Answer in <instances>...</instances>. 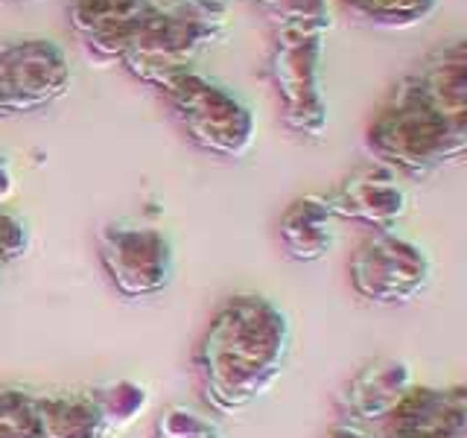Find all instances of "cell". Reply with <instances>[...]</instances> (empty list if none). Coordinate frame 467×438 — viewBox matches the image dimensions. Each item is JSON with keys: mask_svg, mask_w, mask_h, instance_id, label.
I'll return each instance as SVG.
<instances>
[{"mask_svg": "<svg viewBox=\"0 0 467 438\" xmlns=\"http://www.w3.org/2000/svg\"><path fill=\"white\" fill-rule=\"evenodd\" d=\"M41 391L0 386V438H41Z\"/></svg>", "mask_w": 467, "mask_h": 438, "instance_id": "cell-15", "label": "cell"}, {"mask_svg": "<svg viewBox=\"0 0 467 438\" xmlns=\"http://www.w3.org/2000/svg\"><path fill=\"white\" fill-rule=\"evenodd\" d=\"M70 88V65L58 44L47 38L0 41V117L29 114Z\"/></svg>", "mask_w": 467, "mask_h": 438, "instance_id": "cell-7", "label": "cell"}, {"mask_svg": "<svg viewBox=\"0 0 467 438\" xmlns=\"http://www.w3.org/2000/svg\"><path fill=\"white\" fill-rule=\"evenodd\" d=\"M348 277L359 298L379 307H403L432 287L435 263L412 237L398 231H371L350 255Z\"/></svg>", "mask_w": 467, "mask_h": 438, "instance_id": "cell-5", "label": "cell"}, {"mask_svg": "<svg viewBox=\"0 0 467 438\" xmlns=\"http://www.w3.org/2000/svg\"><path fill=\"white\" fill-rule=\"evenodd\" d=\"M15 196V175L9 170V164L4 158H0V208Z\"/></svg>", "mask_w": 467, "mask_h": 438, "instance_id": "cell-21", "label": "cell"}, {"mask_svg": "<svg viewBox=\"0 0 467 438\" xmlns=\"http://www.w3.org/2000/svg\"><path fill=\"white\" fill-rule=\"evenodd\" d=\"M29 245H33V231L26 219L9 208H0V263L26 257Z\"/></svg>", "mask_w": 467, "mask_h": 438, "instance_id": "cell-19", "label": "cell"}, {"mask_svg": "<svg viewBox=\"0 0 467 438\" xmlns=\"http://www.w3.org/2000/svg\"><path fill=\"white\" fill-rule=\"evenodd\" d=\"M321 29L304 24H284L272 73L284 99V120L301 135L321 138L327 126V109L318 88Z\"/></svg>", "mask_w": 467, "mask_h": 438, "instance_id": "cell-8", "label": "cell"}, {"mask_svg": "<svg viewBox=\"0 0 467 438\" xmlns=\"http://www.w3.org/2000/svg\"><path fill=\"white\" fill-rule=\"evenodd\" d=\"M102 418L109 423V433L131 427L150 406V389L135 383V380H117L94 391Z\"/></svg>", "mask_w": 467, "mask_h": 438, "instance_id": "cell-16", "label": "cell"}, {"mask_svg": "<svg viewBox=\"0 0 467 438\" xmlns=\"http://www.w3.org/2000/svg\"><path fill=\"white\" fill-rule=\"evenodd\" d=\"M164 94L170 97L187 135L202 150L219 158H243L254 146L257 117L231 88L187 70L164 88Z\"/></svg>", "mask_w": 467, "mask_h": 438, "instance_id": "cell-4", "label": "cell"}, {"mask_svg": "<svg viewBox=\"0 0 467 438\" xmlns=\"http://www.w3.org/2000/svg\"><path fill=\"white\" fill-rule=\"evenodd\" d=\"M327 202L339 219H354L371 231H394L409 214V190L400 182V172L379 161L350 172L327 193Z\"/></svg>", "mask_w": 467, "mask_h": 438, "instance_id": "cell-10", "label": "cell"}, {"mask_svg": "<svg viewBox=\"0 0 467 438\" xmlns=\"http://www.w3.org/2000/svg\"><path fill=\"white\" fill-rule=\"evenodd\" d=\"M99 257L111 284L126 298H150L164 292L175 275V248L152 225H106L99 228Z\"/></svg>", "mask_w": 467, "mask_h": 438, "instance_id": "cell-6", "label": "cell"}, {"mask_svg": "<svg viewBox=\"0 0 467 438\" xmlns=\"http://www.w3.org/2000/svg\"><path fill=\"white\" fill-rule=\"evenodd\" d=\"M383 438H467V386L415 383L379 423Z\"/></svg>", "mask_w": 467, "mask_h": 438, "instance_id": "cell-9", "label": "cell"}, {"mask_svg": "<svg viewBox=\"0 0 467 438\" xmlns=\"http://www.w3.org/2000/svg\"><path fill=\"white\" fill-rule=\"evenodd\" d=\"M325 438H383V433H379V423H359V421L339 418Z\"/></svg>", "mask_w": 467, "mask_h": 438, "instance_id": "cell-20", "label": "cell"}, {"mask_svg": "<svg viewBox=\"0 0 467 438\" xmlns=\"http://www.w3.org/2000/svg\"><path fill=\"white\" fill-rule=\"evenodd\" d=\"M362 18L383 26H415L435 12L438 0H345Z\"/></svg>", "mask_w": 467, "mask_h": 438, "instance_id": "cell-17", "label": "cell"}, {"mask_svg": "<svg viewBox=\"0 0 467 438\" xmlns=\"http://www.w3.org/2000/svg\"><path fill=\"white\" fill-rule=\"evenodd\" d=\"M418 383L412 365L400 357H377L348 380L339 391V418L359 423H383L409 389Z\"/></svg>", "mask_w": 467, "mask_h": 438, "instance_id": "cell-12", "label": "cell"}, {"mask_svg": "<svg viewBox=\"0 0 467 438\" xmlns=\"http://www.w3.org/2000/svg\"><path fill=\"white\" fill-rule=\"evenodd\" d=\"M277 237L292 260H325L339 243V216L333 214L327 196H301L284 211Z\"/></svg>", "mask_w": 467, "mask_h": 438, "instance_id": "cell-13", "label": "cell"}, {"mask_svg": "<svg viewBox=\"0 0 467 438\" xmlns=\"http://www.w3.org/2000/svg\"><path fill=\"white\" fill-rule=\"evenodd\" d=\"M365 143L379 164L409 175L467 152V38L441 44L391 88Z\"/></svg>", "mask_w": 467, "mask_h": 438, "instance_id": "cell-1", "label": "cell"}, {"mask_svg": "<svg viewBox=\"0 0 467 438\" xmlns=\"http://www.w3.org/2000/svg\"><path fill=\"white\" fill-rule=\"evenodd\" d=\"M158 438H225V433L193 406L172 403L158 415Z\"/></svg>", "mask_w": 467, "mask_h": 438, "instance_id": "cell-18", "label": "cell"}, {"mask_svg": "<svg viewBox=\"0 0 467 438\" xmlns=\"http://www.w3.org/2000/svg\"><path fill=\"white\" fill-rule=\"evenodd\" d=\"M292 354V321L266 296H231L202 339L204 398L219 415H240L260 401Z\"/></svg>", "mask_w": 467, "mask_h": 438, "instance_id": "cell-2", "label": "cell"}, {"mask_svg": "<svg viewBox=\"0 0 467 438\" xmlns=\"http://www.w3.org/2000/svg\"><path fill=\"white\" fill-rule=\"evenodd\" d=\"M155 12L152 0H70V26L97 65L123 62L140 26Z\"/></svg>", "mask_w": 467, "mask_h": 438, "instance_id": "cell-11", "label": "cell"}, {"mask_svg": "<svg viewBox=\"0 0 467 438\" xmlns=\"http://www.w3.org/2000/svg\"><path fill=\"white\" fill-rule=\"evenodd\" d=\"M0 269H4V263H0ZM0 287H4V277H0Z\"/></svg>", "mask_w": 467, "mask_h": 438, "instance_id": "cell-22", "label": "cell"}, {"mask_svg": "<svg viewBox=\"0 0 467 438\" xmlns=\"http://www.w3.org/2000/svg\"><path fill=\"white\" fill-rule=\"evenodd\" d=\"M41 438H109L94 391H41Z\"/></svg>", "mask_w": 467, "mask_h": 438, "instance_id": "cell-14", "label": "cell"}, {"mask_svg": "<svg viewBox=\"0 0 467 438\" xmlns=\"http://www.w3.org/2000/svg\"><path fill=\"white\" fill-rule=\"evenodd\" d=\"M225 18L223 0H175L155 6L123 62L140 82L167 88L175 77L193 70L196 58L225 33Z\"/></svg>", "mask_w": 467, "mask_h": 438, "instance_id": "cell-3", "label": "cell"}]
</instances>
